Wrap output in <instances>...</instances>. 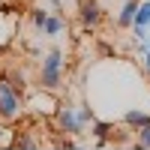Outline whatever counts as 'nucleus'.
Listing matches in <instances>:
<instances>
[{"instance_id":"nucleus-10","label":"nucleus","mask_w":150,"mask_h":150,"mask_svg":"<svg viewBox=\"0 0 150 150\" xmlns=\"http://www.w3.org/2000/svg\"><path fill=\"white\" fill-rule=\"evenodd\" d=\"M63 30H66V18H63V15H48L39 33H42V36H48V39H54V36H60Z\"/></svg>"},{"instance_id":"nucleus-9","label":"nucleus","mask_w":150,"mask_h":150,"mask_svg":"<svg viewBox=\"0 0 150 150\" xmlns=\"http://www.w3.org/2000/svg\"><path fill=\"white\" fill-rule=\"evenodd\" d=\"M3 81H6L9 87H12V90H18L21 96H24V93L30 90V81H27V72H24V69H9Z\"/></svg>"},{"instance_id":"nucleus-16","label":"nucleus","mask_w":150,"mask_h":150,"mask_svg":"<svg viewBox=\"0 0 150 150\" xmlns=\"http://www.w3.org/2000/svg\"><path fill=\"white\" fill-rule=\"evenodd\" d=\"M129 30H132V39H135V42H147V39H150V27H141V24H132Z\"/></svg>"},{"instance_id":"nucleus-6","label":"nucleus","mask_w":150,"mask_h":150,"mask_svg":"<svg viewBox=\"0 0 150 150\" xmlns=\"http://www.w3.org/2000/svg\"><path fill=\"white\" fill-rule=\"evenodd\" d=\"M120 123H123L126 129H132V132H135L138 126L150 123V114H147L144 108H126V111H123V117H120Z\"/></svg>"},{"instance_id":"nucleus-17","label":"nucleus","mask_w":150,"mask_h":150,"mask_svg":"<svg viewBox=\"0 0 150 150\" xmlns=\"http://www.w3.org/2000/svg\"><path fill=\"white\" fill-rule=\"evenodd\" d=\"M141 69L150 75V51H144V54H141Z\"/></svg>"},{"instance_id":"nucleus-2","label":"nucleus","mask_w":150,"mask_h":150,"mask_svg":"<svg viewBox=\"0 0 150 150\" xmlns=\"http://www.w3.org/2000/svg\"><path fill=\"white\" fill-rule=\"evenodd\" d=\"M24 117H27V111H24V96L18 90H12L6 81H0V120L21 123Z\"/></svg>"},{"instance_id":"nucleus-4","label":"nucleus","mask_w":150,"mask_h":150,"mask_svg":"<svg viewBox=\"0 0 150 150\" xmlns=\"http://www.w3.org/2000/svg\"><path fill=\"white\" fill-rule=\"evenodd\" d=\"M36 84L45 90H54L63 96V84H66V69H39L36 72Z\"/></svg>"},{"instance_id":"nucleus-15","label":"nucleus","mask_w":150,"mask_h":150,"mask_svg":"<svg viewBox=\"0 0 150 150\" xmlns=\"http://www.w3.org/2000/svg\"><path fill=\"white\" fill-rule=\"evenodd\" d=\"M48 15H51V12H48L45 6H33V9H30V24H33L36 30H42V24H45Z\"/></svg>"},{"instance_id":"nucleus-13","label":"nucleus","mask_w":150,"mask_h":150,"mask_svg":"<svg viewBox=\"0 0 150 150\" xmlns=\"http://www.w3.org/2000/svg\"><path fill=\"white\" fill-rule=\"evenodd\" d=\"M132 147H138V150H150V123H144V126L135 129V141Z\"/></svg>"},{"instance_id":"nucleus-3","label":"nucleus","mask_w":150,"mask_h":150,"mask_svg":"<svg viewBox=\"0 0 150 150\" xmlns=\"http://www.w3.org/2000/svg\"><path fill=\"white\" fill-rule=\"evenodd\" d=\"M75 15H78V24H81V27H87V30L93 33L99 24L105 21V6L99 3V0H81Z\"/></svg>"},{"instance_id":"nucleus-14","label":"nucleus","mask_w":150,"mask_h":150,"mask_svg":"<svg viewBox=\"0 0 150 150\" xmlns=\"http://www.w3.org/2000/svg\"><path fill=\"white\" fill-rule=\"evenodd\" d=\"M132 24H141V27H150V0H141L138 9H135Z\"/></svg>"},{"instance_id":"nucleus-12","label":"nucleus","mask_w":150,"mask_h":150,"mask_svg":"<svg viewBox=\"0 0 150 150\" xmlns=\"http://www.w3.org/2000/svg\"><path fill=\"white\" fill-rule=\"evenodd\" d=\"M75 117H78L81 126H87V123L96 120V111L90 108V102H78V105H75Z\"/></svg>"},{"instance_id":"nucleus-8","label":"nucleus","mask_w":150,"mask_h":150,"mask_svg":"<svg viewBox=\"0 0 150 150\" xmlns=\"http://www.w3.org/2000/svg\"><path fill=\"white\" fill-rule=\"evenodd\" d=\"M141 0H123V6H120V15H117V30H126L132 27V18H135V9H138Z\"/></svg>"},{"instance_id":"nucleus-7","label":"nucleus","mask_w":150,"mask_h":150,"mask_svg":"<svg viewBox=\"0 0 150 150\" xmlns=\"http://www.w3.org/2000/svg\"><path fill=\"white\" fill-rule=\"evenodd\" d=\"M36 147H42V138H36V135L30 129H15V147L12 150H36Z\"/></svg>"},{"instance_id":"nucleus-11","label":"nucleus","mask_w":150,"mask_h":150,"mask_svg":"<svg viewBox=\"0 0 150 150\" xmlns=\"http://www.w3.org/2000/svg\"><path fill=\"white\" fill-rule=\"evenodd\" d=\"M15 123H6V120H0V150H12L15 147Z\"/></svg>"},{"instance_id":"nucleus-5","label":"nucleus","mask_w":150,"mask_h":150,"mask_svg":"<svg viewBox=\"0 0 150 150\" xmlns=\"http://www.w3.org/2000/svg\"><path fill=\"white\" fill-rule=\"evenodd\" d=\"M39 69H66V54L60 45H51L39 60Z\"/></svg>"},{"instance_id":"nucleus-1","label":"nucleus","mask_w":150,"mask_h":150,"mask_svg":"<svg viewBox=\"0 0 150 150\" xmlns=\"http://www.w3.org/2000/svg\"><path fill=\"white\" fill-rule=\"evenodd\" d=\"M60 102H63V96L54 93V90H45V87L33 84L27 93H24V111H27L30 117H39V120H51L57 114Z\"/></svg>"}]
</instances>
